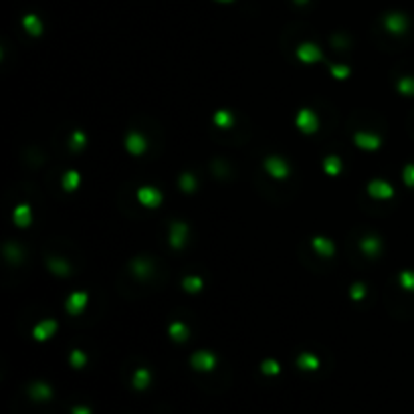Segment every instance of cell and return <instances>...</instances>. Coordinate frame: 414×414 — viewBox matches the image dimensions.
Returning <instances> with one entry per match:
<instances>
[{
  "label": "cell",
  "mask_w": 414,
  "mask_h": 414,
  "mask_svg": "<svg viewBox=\"0 0 414 414\" xmlns=\"http://www.w3.org/2000/svg\"><path fill=\"white\" fill-rule=\"evenodd\" d=\"M408 174H410V176H408V180H414V170H412V168L408 170Z\"/></svg>",
  "instance_id": "obj_1"
}]
</instances>
